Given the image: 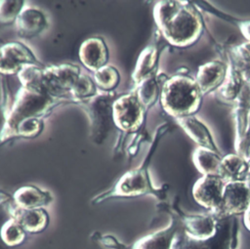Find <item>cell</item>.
Here are the masks:
<instances>
[{
  "instance_id": "1",
  "label": "cell",
  "mask_w": 250,
  "mask_h": 249,
  "mask_svg": "<svg viewBox=\"0 0 250 249\" xmlns=\"http://www.w3.org/2000/svg\"><path fill=\"white\" fill-rule=\"evenodd\" d=\"M62 104L65 103L41 88L21 86L5 113L0 130V146L11 140L37 137L44 129V118Z\"/></svg>"
},
{
  "instance_id": "2",
  "label": "cell",
  "mask_w": 250,
  "mask_h": 249,
  "mask_svg": "<svg viewBox=\"0 0 250 249\" xmlns=\"http://www.w3.org/2000/svg\"><path fill=\"white\" fill-rule=\"evenodd\" d=\"M153 19L160 34L175 47L191 46L203 32L201 14L188 1H158Z\"/></svg>"
},
{
  "instance_id": "3",
  "label": "cell",
  "mask_w": 250,
  "mask_h": 249,
  "mask_svg": "<svg viewBox=\"0 0 250 249\" xmlns=\"http://www.w3.org/2000/svg\"><path fill=\"white\" fill-rule=\"evenodd\" d=\"M165 131L166 129L164 126L157 129L149 150L147 151L146 156L140 166L122 175L112 187L99 195H96L92 199V203L99 204L110 198H129L146 194L153 195L158 200H164L166 198L167 187L165 186L161 187H155L153 186L149 176L148 167L150 159L157 147L158 142L160 141L162 134Z\"/></svg>"
},
{
  "instance_id": "4",
  "label": "cell",
  "mask_w": 250,
  "mask_h": 249,
  "mask_svg": "<svg viewBox=\"0 0 250 249\" xmlns=\"http://www.w3.org/2000/svg\"><path fill=\"white\" fill-rule=\"evenodd\" d=\"M202 97L194 78L176 74L162 84L159 100L163 110L177 119L194 115L200 108Z\"/></svg>"
},
{
  "instance_id": "5",
  "label": "cell",
  "mask_w": 250,
  "mask_h": 249,
  "mask_svg": "<svg viewBox=\"0 0 250 249\" xmlns=\"http://www.w3.org/2000/svg\"><path fill=\"white\" fill-rule=\"evenodd\" d=\"M217 220V230L212 237L204 240L193 239L182 229L172 249H237L239 228L236 218Z\"/></svg>"
},
{
  "instance_id": "6",
  "label": "cell",
  "mask_w": 250,
  "mask_h": 249,
  "mask_svg": "<svg viewBox=\"0 0 250 249\" xmlns=\"http://www.w3.org/2000/svg\"><path fill=\"white\" fill-rule=\"evenodd\" d=\"M80 67L72 63L51 65L43 68L42 88L51 96L74 104L71 94L81 74Z\"/></svg>"
},
{
  "instance_id": "7",
  "label": "cell",
  "mask_w": 250,
  "mask_h": 249,
  "mask_svg": "<svg viewBox=\"0 0 250 249\" xmlns=\"http://www.w3.org/2000/svg\"><path fill=\"white\" fill-rule=\"evenodd\" d=\"M111 112L114 126L125 134L138 132L144 125L146 114L133 90L113 101Z\"/></svg>"
},
{
  "instance_id": "8",
  "label": "cell",
  "mask_w": 250,
  "mask_h": 249,
  "mask_svg": "<svg viewBox=\"0 0 250 249\" xmlns=\"http://www.w3.org/2000/svg\"><path fill=\"white\" fill-rule=\"evenodd\" d=\"M250 205V184L248 181L226 182L216 219L236 218L243 215Z\"/></svg>"
},
{
  "instance_id": "9",
  "label": "cell",
  "mask_w": 250,
  "mask_h": 249,
  "mask_svg": "<svg viewBox=\"0 0 250 249\" xmlns=\"http://www.w3.org/2000/svg\"><path fill=\"white\" fill-rule=\"evenodd\" d=\"M114 92H101L92 100L81 104L87 111L91 121L93 138L96 142L103 141L106 137L109 126V120H112L111 105L114 98Z\"/></svg>"
},
{
  "instance_id": "10",
  "label": "cell",
  "mask_w": 250,
  "mask_h": 249,
  "mask_svg": "<svg viewBox=\"0 0 250 249\" xmlns=\"http://www.w3.org/2000/svg\"><path fill=\"white\" fill-rule=\"evenodd\" d=\"M27 64L44 67L33 52L24 44L14 41L0 46V73L3 75L18 74Z\"/></svg>"
},
{
  "instance_id": "11",
  "label": "cell",
  "mask_w": 250,
  "mask_h": 249,
  "mask_svg": "<svg viewBox=\"0 0 250 249\" xmlns=\"http://www.w3.org/2000/svg\"><path fill=\"white\" fill-rule=\"evenodd\" d=\"M225 184L220 176L202 175L192 186V197L198 205L215 214L222 202Z\"/></svg>"
},
{
  "instance_id": "12",
  "label": "cell",
  "mask_w": 250,
  "mask_h": 249,
  "mask_svg": "<svg viewBox=\"0 0 250 249\" xmlns=\"http://www.w3.org/2000/svg\"><path fill=\"white\" fill-rule=\"evenodd\" d=\"M234 102V146L236 153L245 158V152L250 144V92L246 83L243 85L242 90Z\"/></svg>"
},
{
  "instance_id": "13",
  "label": "cell",
  "mask_w": 250,
  "mask_h": 249,
  "mask_svg": "<svg viewBox=\"0 0 250 249\" xmlns=\"http://www.w3.org/2000/svg\"><path fill=\"white\" fill-rule=\"evenodd\" d=\"M165 210L171 215L167 227L139 238L130 246L121 245L119 249H172L176 237L183 228L179 218L168 208L165 207Z\"/></svg>"
},
{
  "instance_id": "14",
  "label": "cell",
  "mask_w": 250,
  "mask_h": 249,
  "mask_svg": "<svg viewBox=\"0 0 250 249\" xmlns=\"http://www.w3.org/2000/svg\"><path fill=\"white\" fill-rule=\"evenodd\" d=\"M166 208L172 211L179 218L183 231L188 236L197 240H204L212 237L216 233L218 220L213 214L191 215L186 214L177 206L173 210H171L170 207Z\"/></svg>"
},
{
  "instance_id": "15",
  "label": "cell",
  "mask_w": 250,
  "mask_h": 249,
  "mask_svg": "<svg viewBox=\"0 0 250 249\" xmlns=\"http://www.w3.org/2000/svg\"><path fill=\"white\" fill-rule=\"evenodd\" d=\"M15 26L20 37L31 39L48 28L49 21L41 9L36 7H24L18 16Z\"/></svg>"
},
{
  "instance_id": "16",
  "label": "cell",
  "mask_w": 250,
  "mask_h": 249,
  "mask_svg": "<svg viewBox=\"0 0 250 249\" xmlns=\"http://www.w3.org/2000/svg\"><path fill=\"white\" fill-rule=\"evenodd\" d=\"M78 55L82 64L93 72L106 65L109 57L106 43L102 37H90L84 40Z\"/></svg>"
},
{
  "instance_id": "17",
  "label": "cell",
  "mask_w": 250,
  "mask_h": 249,
  "mask_svg": "<svg viewBox=\"0 0 250 249\" xmlns=\"http://www.w3.org/2000/svg\"><path fill=\"white\" fill-rule=\"evenodd\" d=\"M7 209L11 219H14L27 233H40L49 225V214L44 208L21 209L10 203Z\"/></svg>"
},
{
  "instance_id": "18",
  "label": "cell",
  "mask_w": 250,
  "mask_h": 249,
  "mask_svg": "<svg viewBox=\"0 0 250 249\" xmlns=\"http://www.w3.org/2000/svg\"><path fill=\"white\" fill-rule=\"evenodd\" d=\"M227 73L228 66L221 61L216 60L201 64L194 79L202 96L219 89L224 83Z\"/></svg>"
},
{
  "instance_id": "19",
  "label": "cell",
  "mask_w": 250,
  "mask_h": 249,
  "mask_svg": "<svg viewBox=\"0 0 250 249\" xmlns=\"http://www.w3.org/2000/svg\"><path fill=\"white\" fill-rule=\"evenodd\" d=\"M175 120L180 125V127L186 132V134L195 144L198 145V146L206 147L213 151L220 152L218 146L214 142L210 130L195 115L177 118Z\"/></svg>"
},
{
  "instance_id": "20",
  "label": "cell",
  "mask_w": 250,
  "mask_h": 249,
  "mask_svg": "<svg viewBox=\"0 0 250 249\" xmlns=\"http://www.w3.org/2000/svg\"><path fill=\"white\" fill-rule=\"evenodd\" d=\"M13 203L21 209L44 208L53 201L52 193L36 186H23L19 187L12 195Z\"/></svg>"
},
{
  "instance_id": "21",
  "label": "cell",
  "mask_w": 250,
  "mask_h": 249,
  "mask_svg": "<svg viewBox=\"0 0 250 249\" xmlns=\"http://www.w3.org/2000/svg\"><path fill=\"white\" fill-rule=\"evenodd\" d=\"M159 48L157 45L152 44L146 46L140 54L135 69L132 73L134 87L138 86L144 80L156 75L158 61H159Z\"/></svg>"
},
{
  "instance_id": "22",
  "label": "cell",
  "mask_w": 250,
  "mask_h": 249,
  "mask_svg": "<svg viewBox=\"0 0 250 249\" xmlns=\"http://www.w3.org/2000/svg\"><path fill=\"white\" fill-rule=\"evenodd\" d=\"M250 163L237 153H229L222 157L219 176L225 182L247 181Z\"/></svg>"
},
{
  "instance_id": "23",
  "label": "cell",
  "mask_w": 250,
  "mask_h": 249,
  "mask_svg": "<svg viewBox=\"0 0 250 249\" xmlns=\"http://www.w3.org/2000/svg\"><path fill=\"white\" fill-rule=\"evenodd\" d=\"M167 78L168 77H166L164 74H156L134 87L133 91L136 93L140 103L146 111L160 98L162 84Z\"/></svg>"
},
{
  "instance_id": "24",
  "label": "cell",
  "mask_w": 250,
  "mask_h": 249,
  "mask_svg": "<svg viewBox=\"0 0 250 249\" xmlns=\"http://www.w3.org/2000/svg\"><path fill=\"white\" fill-rule=\"evenodd\" d=\"M222 157L220 152L202 146H197L192 152V162L202 175L219 176Z\"/></svg>"
},
{
  "instance_id": "25",
  "label": "cell",
  "mask_w": 250,
  "mask_h": 249,
  "mask_svg": "<svg viewBox=\"0 0 250 249\" xmlns=\"http://www.w3.org/2000/svg\"><path fill=\"white\" fill-rule=\"evenodd\" d=\"M244 84L245 78L241 71H239L234 65H229L228 67L226 79L218 89V92L222 99L226 101H235Z\"/></svg>"
},
{
  "instance_id": "26",
  "label": "cell",
  "mask_w": 250,
  "mask_h": 249,
  "mask_svg": "<svg viewBox=\"0 0 250 249\" xmlns=\"http://www.w3.org/2000/svg\"><path fill=\"white\" fill-rule=\"evenodd\" d=\"M93 80L99 91L113 92L120 82V74L114 66L106 64L94 72Z\"/></svg>"
},
{
  "instance_id": "27",
  "label": "cell",
  "mask_w": 250,
  "mask_h": 249,
  "mask_svg": "<svg viewBox=\"0 0 250 249\" xmlns=\"http://www.w3.org/2000/svg\"><path fill=\"white\" fill-rule=\"evenodd\" d=\"M0 236L7 246L15 247L25 241L27 232L14 219L10 218L1 227Z\"/></svg>"
},
{
  "instance_id": "28",
  "label": "cell",
  "mask_w": 250,
  "mask_h": 249,
  "mask_svg": "<svg viewBox=\"0 0 250 249\" xmlns=\"http://www.w3.org/2000/svg\"><path fill=\"white\" fill-rule=\"evenodd\" d=\"M24 8V1H0V24L15 23L18 16Z\"/></svg>"
},
{
  "instance_id": "29",
  "label": "cell",
  "mask_w": 250,
  "mask_h": 249,
  "mask_svg": "<svg viewBox=\"0 0 250 249\" xmlns=\"http://www.w3.org/2000/svg\"><path fill=\"white\" fill-rule=\"evenodd\" d=\"M236 25L238 26L241 34L244 36V38L247 40V42H250V20H243V21H235Z\"/></svg>"
},
{
  "instance_id": "30",
  "label": "cell",
  "mask_w": 250,
  "mask_h": 249,
  "mask_svg": "<svg viewBox=\"0 0 250 249\" xmlns=\"http://www.w3.org/2000/svg\"><path fill=\"white\" fill-rule=\"evenodd\" d=\"M243 225L246 228V229L250 231V205L246 210V212L243 214Z\"/></svg>"
},
{
  "instance_id": "31",
  "label": "cell",
  "mask_w": 250,
  "mask_h": 249,
  "mask_svg": "<svg viewBox=\"0 0 250 249\" xmlns=\"http://www.w3.org/2000/svg\"><path fill=\"white\" fill-rule=\"evenodd\" d=\"M245 159L250 163V144L246 149V152H245Z\"/></svg>"
},
{
  "instance_id": "32",
  "label": "cell",
  "mask_w": 250,
  "mask_h": 249,
  "mask_svg": "<svg viewBox=\"0 0 250 249\" xmlns=\"http://www.w3.org/2000/svg\"><path fill=\"white\" fill-rule=\"evenodd\" d=\"M245 83H246V86L250 92V76H248L246 79H245Z\"/></svg>"
},
{
  "instance_id": "33",
  "label": "cell",
  "mask_w": 250,
  "mask_h": 249,
  "mask_svg": "<svg viewBox=\"0 0 250 249\" xmlns=\"http://www.w3.org/2000/svg\"><path fill=\"white\" fill-rule=\"evenodd\" d=\"M247 181L250 183V172H249V175H248V179H247Z\"/></svg>"
}]
</instances>
